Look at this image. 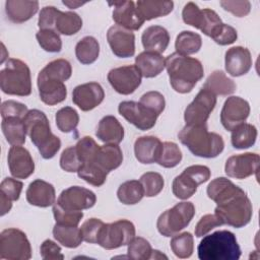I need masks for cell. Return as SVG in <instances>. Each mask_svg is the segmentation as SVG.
I'll return each mask as SVG.
<instances>
[{"label": "cell", "instance_id": "obj_1", "mask_svg": "<svg viewBox=\"0 0 260 260\" xmlns=\"http://www.w3.org/2000/svg\"><path fill=\"white\" fill-rule=\"evenodd\" d=\"M207 196L216 203L214 213L223 224L237 229L247 225L253 215V206L245 191L230 179L219 177L207 186Z\"/></svg>", "mask_w": 260, "mask_h": 260}, {"label": "cell", "instance_id": "obj_2", "mask_svg": "<svg viewBox=\"0 0 260 260\" xmlns=\"http://www.w3.org/2000/svg\"><path fill=\"white\" fill-rule=\"evenodd\" d=\"M166 68L171 86L179 93L190 92L204 75L203 65L198 59L177 52L166 58Z\"/></svg>", "mask_w": 260, "mask_h": 260}, {"label": "cell", "instance_id": "obj_3", "mask_svg": "<svg viewBox=\"0 0 260 260\" xmlns=\"http://www.w3.org/2000/svg\"><path fill=\"white\" fill-rule=\"evenodd\" d=\"M178 138L194 155L200 157H216L224 148L222 137L215 132H209L206 124L185 125L179 132Z\"/></svg>", "mask_w": 260, "mask_h": 260}, {"label": "cell", "instance_id": "obj_4", "mask_svg": "<svg viewBox=\"0 0 260 260\" xmlns=\"http://www.w3.org/2000/svg\"><path fill=\"white\" fill-rule=\"evenodd\" d=\"M23 122L27 135L42 157L45 159L54 157L61 147V140L51 132L50 123L45 113L37 109L28 110Z\"/></svg>", "mask_w": 260, "mask_h": 260}, {"label": "cell", "instance_id": "obj_5", "mask_svg": "<svg viewBox=\"0 0 260 260\" xmlns=\"http://www.w3.org/2000/svg\"><path fill=\"white\" fill-rule=\"evenodd\" d=\"M200 260H238L241 248L236 236L230 231H216L205 236L197 247Z\"/></svg>", "mask_w": 260, "mask_h": 260}, {"label": "cell", "instance_id": "obj_6", "mask_svg": "<svg viewBox=\"0 0 260 260\" xmlns=\"http://www.w3.org/2000/svg\"><path fill=\"white\" fill-rule=\"evenodd\" d=\"M1 90L10 95L27 96L31 93L30 70L19 59H8L0 71Z\"/></svg>", "mask_w": 260, "mask_h": 260}, {"label": "cell", "instance_id": "obj_7", "mask_svg": "<svg viewBox=\"0 0 260 260\" xmlns=\"http://www.w3.org/2000/svg\"><path fill=\"white\" fill-rule=\"evenodd\" d=\"M194 214L195 206L192 202L177 203L158 216L156 221L157 231L165 237H173L191 222Z\"/></svg>", "mask_w": 260, "mask_h": 260}, {"label": "cell", "instance_id": "obj_8", "mask_svg": "<svg viewBox=\"0 0 260 260\" xmlns=\"http://www.w3.org/2000/svg\"><path fill=\"white\" fill-rule=\"evenodd\" d=\"M210 175V170L206 166L194 165L186 168L182 174L174 179L172 184L173 194L182 200L192 197L196 193L197 187L207 182Z\"/></svg>", "mask_w": 260, "mask_h": 260}, {"label": "cell", "instance_id": "obj_9", "mask_svg": "<svg viewBox=\"0 0 260 260\" xmlns=\"http://www.w3.org/2000/svg\"><path fill=\"white\" fill-rule=\"evenodd\" d=\"M31 247L26 235L14 228L6 229L0 234V259L28 260Z\"/></svg>", "mask_w": 260, "mask_h": 260}, {"label": "cell", "instance_id": "obj_10", "mask_svg": "<svg viewBox=\"0 0 260 260\" xmlns=\"http://www.w3.org/2000/svg\"><path fill=\"white\" fill-rule=\"evenodd\" d=\"M135 237V226L128 219H119L112 223H105L98 244L107 250L117 249L128 245Z\"/></svg>", "mask_w": 260, "mask_h": 260}, {"label": "cell", "instance_id": "obj_11", "mask_svg": "<svg viewBox=\"0 0 260 260\" xmlns=\"http://www.w3.org/2000/svg\"><path fill=\"white\" fill-rule=\"evenodd\" d=\"M215 105L216 95L202 87L192 103L185 109L184 120L186 125H205Z\"/></svg>", "mask_w": 260, "mask_h": 260}, {"label": "cell", "instance_id": "obj_12", "mask_svg": "<svg viewBox=\"0 0 260 260\" xmlns=\"http://www.w3.org/2000/svg\"><path fill=\"white\" fill-rule=\"evenodd\" d=\"M107 77L111 86L118 93L128 95L141 84L142 75L135 65H126L111 69Z\"/></svg>", "mask_w": 260, "mask_h": 260}, {"label": "cell", "instance_id": "obj_13", "mask_svg": "<svg viewBox=\"0 0 260 260\" xmlns=\"http://www.w3.org/2000/svg\"><path fill=\"white\" fill-rule=\"evenodd\" d=\"M119 114L124 117L129 123L142 131L151 129L157 119V115L142 105L141 103L133 101H125L119 104Z\"/></svg>", "mask_w": 260, "mask_h": 260}, {"label": "cell", "instance_id": "obj_14", "mask_svg": "<svg viewBox=\"0 0 260 260\" xmlns=\"http://www.w3.org/2000/svg\"><path fill=\"white\" fill-rule=\"evenodd\" d=\"M96 202L95 194L80 186H71L61 192L57 204L66 210L82 211L91 208Z\"/></svg>", "mask_w": 260, "mask_h": 260}, {"label": "cell", "instance_id": "obj_15", "mask_svg": "<svg viewBox=\"0 0 260 260\" xmlns=\"http://www.w3.org/2000/svg\"><path fill=\"white\" fill-rule=\"evenodd\" d=\"M250 114L249 103L240 96H230L225 100L221 112L220 122L222 126L232 131L237 126L246 122Z\"/></svg>", "mask_w": 260, "mask_h": 260}, {"label": "cell", "instance_id": "obj_16", "mask_svg": "<svg viewBox=\"0 0 260 260\" xmlns=\"http://www.w3.org/2000/svg\"><path fill=\"white\" fill-rule=\"evenodd\" d=\"M260 157L259 154L246 152L230 156L224 166L225 174L235 179H246L259 170Z\"/></svg>", "mask_w": 260, "mask_h": 260}, {"label": "cell", "instance_id": "obj_17", "mask_svg": "<svg viewBox=\"0 0 260 260\" xmlns=\"http://www.w3.org/2000/svg\"><path fill=\"white\" fill-rule=\"evenodd\" d=\"M107 40L117 57L129 58L135 54V36L132 30L115 24L108 29Z\"/></svg>", "mask_w": 260, "mask_h": 260}, {"label": "cell", "instance_id": "obj_18", "mask_svg": "<svg viewBox=\"0 0 260 260\" xmlns=\"http://www.w3.org/2000/svg\"><path fill=\"white\" fill-rule=\"evenodd\" d=\"M105 98V91L98 82L77 85L72 91V102L83 112L96 108Z\"/></svg>", "mask_w": 260, "mask_h": 260}, {"label": "cell", "instance_id": "obj_19", "mask_svg": "<svg viewBox=\"0 0 260 260\" xmlns=\"http://www.w3.org/2000/svg\"><path fill=\"white\" fill-rule=\"evenodd\" d=\"M7 162L10 174L16 179H26L35 172V162L29 151L21 145H12Z\"/></svg>", "mask_w": 260, "mask_h": 260}, {"label": "cell", "instance_id": "obj_20", "mask_svg": "<svg viewBox=\"0 0 260 260\" xmlns=\"http://www.w3.org/2000/svg\"><path fill=\"white\" fill-rule=\"evenodd\" d=\"M110 5L114 6L113 19L117 25L129 30H137L145 21L137 10L136 4L131 0L116 1L110 3Z\"/></svg>", "mask_w": 260, "mask_h": 260}, {"label": "cell", "instance_id": "obj_21", "mask_svg": "<svg viewBox=\"0 0 260 260\" xmlns=\"http://www.w3.org/2000/svg\"><path fill=\"white\" fill-rule=\"evenodd\" d=\"M38 88L42 102L49 106L60 104L67 96V88L64 81L41 73L38 75Z\"/></svg>", "mask_w": 260, "mask_h": 260}, {"label": "cell", "instance_id": "obj_22", "mask_svg": "<svg viewBox=\"0 0 260 260\" xmlns=\"http://www.w3.org/2000/svg\"><path fill=\"white\" fill-rule=\"evenodd\" d=\"M224 67L226 72L234 77L248 73L252 67L251 53L247 48L236 46L225 52Z\"/></svg>", "mask_w": 260, "mask_h": 260}, {"label": "cell", "instance_id": "obj_23", "mask_svg": "<svg viewBox=\"0 0 260 260\" xmlns=\"http://www.w3.org/2000/svg\"><path fill=\"white\" fill-rule=\"evenodd\" d=\"M25 196L29 204L43 208L53 205L56 200L54 186L41 179H37L28 185Z\"/></svg>", "mask_w": 260, "mask_h": 260}, {"label": "cell", "instance_id": "obj_24", "mask_svg": "<svg viewBox=\"0 0 260 260\" xmlns=\"http://www.w3.org/2000/svg\"><path fill=\"white\" fill-rule=\"evenodd\" d=\"M162 142L155 136H141L135 140L134 154L136 159L144 165L156 162Z\"/></svg>", "mask_w": 260, "mask_h": 260}, {"label": "cell", "instance_id": "obj_25", "mask_svg": "<svg viewBox=\"0 0 260 260\" xmlns=\"http://www.w3.org/2000/svg\"><path fill=\"white\" fill-rule=\"evenodd\" d=\"M141 42L145 51L164 53L170 43L169 31L160 25H150L144 29Z\"/></svg>", "mask_w": 260, "mask_h": 260}, {"label": "cell", "instance_id": "obj_26", "mask_svg": "<svg viewBox=\"0 0 260 260\" xmlns=\"http://www.w3.org/2000/svg\"><path fill=\"white\" fill-rule=\"evenodd\" d=\"M39 9L38 1L7 0L5 2V12L8 19L14 23H22L30 19Z\"/></svg>", "mask_w": 260, "mask_h": 260}, {"label": "cell", "instance_id": "obj_27", "mask_svg": "<svg viewBox=\"0 0 260 260\" xmlns=\"http://www.w3.org/2000/svg\"><path fill=\"white\" fill-rule=\"evenodd\" d=\"M135 66L143 77L152 78L166 68V58L158 53L144 51L135 58Z\"/></svg>", "mask_w": 260, "mask_h": 260}, {"label": "cell", "instance_id": "obj_28", "mask_svg": "<svg viewBox=\"0 0 260 260\" xmlns=\"http://www.w3.org/2000/svg\"><path fill=\"white\" fill-rule=\"evenodd\" d=\"M95 135L105 143L119 144L124 138V128L116 117L109 115L101 119Z\"/></svg>", "mask_w": 260, "mask_h": 260}, {"label": "cell", "instance_id": "obj_29", "mask_svg": "<svg viewBox=\"0 0 260 260\" xmlns=\"http://www.w3.org/2000/svg\"><path fill=\"white\" fill-rule=\"evenodd\" d=\"M106 172H111L119 168L123 161V152L118 144L106 143L100 149L93 160Z\"/></svg>", "mask_w": 260, "mask_h": 260}, {"label": "cell", "instance_id": "obj_30", "mask_svg": "<svg viewBox=\"0 0 260 260\" xmlns=\"http://www.w3.org/2000/svg\"><path fill=\"white\" fill-rule=\"evenodd\" d=\"M136 8L144 20H151L153 18L166 16L174 9L173 1H158V0H138Z\"/></svg>", "mask_w": 260, "mask_h": 260}, {"label": "cell", "instance_id": "obj_31", "mask_svg": "<svg viewBox=\"0 0 260 260\" xmlns=\"http://www.w3.org/2000/svg\"><path fill=\"white\" fill-rule=\"evenodd\" d=\"M2 132L6 141L11 145H22L25 142L26 129L22 118L8 117L2 119Z\"/></svg>", "mask_w": 260, "mask_h": 260}, {"label": "cell", "instance_id": "obj_32", "mask_svg": "<svg viewBox=\"0 0 260 260\" xmlns=\"http://www.w3.org/2000/svg\"><path fill=\"white\" fill-rule=\"evenodd\" d=\"M82 27L81 17L72 11H60L58 9L54 21V30L64 36H72Z\"/></svg>", "mask_w": 260, "mask_h": 260}, {"label": "cell", "instance_id": "obj_33", "mask_svg": "<svg viewBox=\"0 0 260 260\" xmlns=\"http://www.w3.org/2000/svg\"><path fill=\"white\" fill-rule=\"evenodd\" d=\"M236 83L221 70L213 71L203 84V88L211 91L215 95L232 94L236 90Z\"/></svg>", "mask_w": 260, "mask_h": 260}, {"label": "cell", "instance_id": "obj_34", "mask_svg": "<svg viewBox=\"0 0 260 260\" xmlns=\"http://www.w3.org/2000/svg\"><path fill=\"white\" fill-rule=\"evenodd\" d=\"M75 55L81 64L88 65L95 62L100 55L98 40L90 36L82 38L75 46Z\"/></svg>", "mask_w": 260, "mask_h": 260}, {"label": "cell", "instance_id": "obj_35", "mask_svg": "<svg viewBox=\"0 0 260 260\" xmlns=\"http://www.w3.org/2000/svg\"><path fill=\"white\" fill-rule=\"evenodd\" d=\"M257 134V129L254 125L243 123L232 130V145L237 149L249 148L255 144Z\"/></svg>", "mask_w": 260, "mask_h": 260}, {"label": "cell", "instance_id": "obj_36", "mask_svg": "<svg viewBox=\"0 0 260 260\" xmlns=\"http://www.w3.org/2000/svg\"><path fill=\"white\" fill-rule=\"evenodd\" d=\"M55 240L66 248H77L83 241L80 229L73 225H64L56 223L53 228Z\"/></svg>", "mask_w": 260, "mask_h": 260}, {"label": "cell", "instance_id": "obj_37", "mask_svg": "<svg viewBox=\"0 0 260 260\" xmlns=\"http://www.w3.org/2000/svg\"><path fill=\"white\" fill-rule=\"evenodd\" d=\"M202 46V39L200 35L190 31L183 30L181 31L175 42L176 52L180 55L189 56L197 53Z\"/></svg>", "mask_w": 260, "mask_h": 260}, {"label": "cell", "instance_id": "obj_38", "mask_svg": "<svg viewBox=\"0 0 260 260\" xmlns=\"http://www.w3.org/2000/svg\"><path fill=\"white\" fill-rule=\"evenodd\" d=\"M144 196L142 185L137 180H130L122 183L117 190V197L120 202L126 205L138 203Z\"/></svg>", "mask_w": 260, "mask_h": 260}, {"label": "cell", "instance_id": "obj_39", "mask_svg": "<svg viewBox=\"0 0 260 260\" xmlns=\"http://www.w3.org/2000/svg\"><path fill=\"white\" fill-rule=\"evenodd\" d=\"M77 175L86 183L95 187H100L105 184L108 172L102 169L94 161H89L82 164V166L77 171Z\"/></svg>", "mask_w": 260, "mask_h": 260}, {"label": "cell", "instance_id": "obj_40", "mask_svg": "<svg viewBox=\"0 0 260 260\" xmlns=\"http://www.w3.org/2000/svg\"><path fill=\"white\" fill-rule=\"evenodd\" d=\"M171 249L175 256L181 259L189 258L194 251V239L191 233L184 232L173 236L170 242Z\"/></svg>", "mask_w": 260, "mask_h": 260}, {"label": "cell", "instance_id": "obj_41", "mask_svg": "<svg viewBox=\"0 0 260 260\" xmlns=\"http://www.w3.org/2000/svg\"><path fill=\"white\" fill-rule=\"evenodd\" d=\"M182 160V151L175 142H162L161 150L156 162L167 169L175 168Z\"/></svg>", "mask_w": 260, "mask_h": 260}, {"label": "cell", "instance_id": "obj_42", "mask_svg": "<svg viewBox=\"0 0 260 260\" xmlns=\"http://www.w3.org/2000/svg\"><path fill=\"white\" fill-rule=\"evenodd\" d=\"M39 73L66 81L71 77L72 67L71 64L65 59H56L48 63Z\"/></svg>", "mask_w": 260, "mask_h": 260}, {"label": "cell", "instance_id": "obj_43", "mask_svg": "<svg viewBox=\"0 0 260 260\" xmlns=\"http://www.w3.org/2000/svg\"><path fill=\"white\" fill-rule=\"evenodd\" d=\"M55 120L56 125L61 132L69 133L76 129L79 122V116L73 108L64 107L56 113Z\"/></svg>", "mask_w": 260, "mask_h": 260}, {"label": "cell", "instance_id": "obj_44", "mask_svg": "<svg viewBox=\"0 0 260 260\" xmlns=\"http://www.w3.org/2000/svg\"><path fill=\"white\" fill-rule=\"evenodd\" d=\"M139 182L142 185L144 196L146 197H154L158 195L164 189L165 181L162 176L156 172H147L144 173Z\"/></svg>", "mask_w": 260, "mask_h": 260}, {"label": "cell", "instance_id": "obj_45", "mask_svg": "<svg viewBox=\"0 0 260 260\" xmlns=\"http://www.w3.org/2000/svg\"><path fill=\"white\" fill-rule=\"evenodd\" d=\"M127 254L133 260H148L151 258L152 248L147 240L141 237H134L128 244Z\"/></svg>", "mask_w": 260, "mask_h": 260}, {"label": "cell", "instance_id": "obj_46", "mask_svg": "<svg viewBox=\"0 0 260 260\" xmlns=\"http://www.w3.org/2000/svg\"><path fill=\"white\" fill-rule=\"evenodd\" d=\"M36 38L39 45L46 52L58 53L62 49V40L59 34L53 29H40Z\"/></svg>", "mask_w": 260, "mask_h": 260}, {"label": "cell", "instance_id": "obj_47", "mask_svg": "<svg viewBox=\"0 0 260 260\" xmlns=\"http://www.w3.org/2000/svg\"><path fill=\"white\" fill-rule=\"evenodd\" d=\"M75 149L78 157L82 164H84L94 160V157L100 149V145L90 136H84L78 140L75 145Z\"/></svg>", "mask_w": 260, "mask_h": 260}, {"label": "cell", "instance_id": "obj_48", "mask_svg": "<svg viewBox=\"0 0 260 260\" xmlns=\"http://www.w3.org/2000/svg\"><path fill=\"white\" fill-rule=\"evenodd\" d=\"M53 214L56 220V223L64 225H73L78 226L80 220L83 217L82 211H72L66 210L59 206L56 202L53 204Z\"/></svg>", "mask_w": 260, "mask_h": 260}, {"label": "cell", "instance_id": "obj_49", "mask_svg": "<svg viewBox=\"0 0 260 260\" xmlns=\"http://www.w3.org/2000/svg\"><path fill=\"white\" fill-rule=\"evenodd\" d=\"M104 225L105 222L99 218L92 217L85 220L80 228L83 241L90 244H98V240Z\"/></svg>", "mask_w": 260, "mask_h": 260}, {"label": "cell", "instance_id": "obj_50", "mask_svg": "<svg viewBox=\"0 0 260 260\" xmlns=\"http://www.w3.org/2000/svg\"><path fill=\"white\" fill-rule=\"evenodd\" d=\"M82 166V161L78 157L75 146H69L65 148L60 156V167L62 170L68 173H77Z\"/></svg>", "mask_w": 260, "mask_h": 260}, {"label": "cell", "instance_id": "obj_51", "mask_svg": "<svg viewBox=\"0 0 260 260\" xmlns=\"http://www.w3.org/2000/svg\"><path fill=\"white\" fill-rule=\"evenodd\" d=\"M216 44L220 46H226L235 43L238 39V32L236 28L230 24L221 23L210 37Z\"/></svg>", "mask_w": 260, "mask_h": 260}, {"label": "cell", "instance_id": "obj_52", "mask_svg": "<svg viewBox=\"0 0 260 260\" xmlns=\"http://www.w3.org/2000/svg\"><path fill=\"white\" fill-rule=\"evenodd\" d=\"M139 103L153 111L157 116H159L166 107L165 96L158 91H147L141 95Z\"/></svg>", "mask_w": 260, "mask_h": 260}, {"label": "cell", "instance_id": "obj_53", "mask_svg": "<svg viewBox=\"0 0 260 260\" xmlns=\"http://www.w3.org/2000/svg\"><path fill=\"white\" fill-rule=\"evenodd\" d=\"M203 17L200 25V30L207 37H211L214 30L222 23L218 14L209 8L202 9Z\"/></svg>", "mask_w": 260, "mask_h": 260}, {"label": "cell", "instance_id": "obj_54", "mask_svg": "<svg viewBox=\"0 0 260 260\" xmlns=\"http://www.w3.org/2000/svg\"><path fill=\"white\" fill-rule=\"evenodd\" d=\"M182 17L186 24L199 29L203 17V12L202 9H200L194 2H188L183 8Z\"/></svg>", "mask_w": 260, "mask_h": 260}, {"label": "cell", "instance_id": "obj_55", "mask_svg": "<svg viewBox=\"0 0 260 260\" xmlns=\"http://www.w3.org/2000/svg\"><path fill=\"white\" fill-rule=\"evenodd\" d=\"M221 219L214 213V214H205L202 216L195 226V236L197 238L203 237L207 235L211 230L216 226L222 225Z\"/></svg>", "mask_w": 260, "mask_h": 260}, {"label": "cell", "instance_id": "obj_56", "mask_svg": "<svg viewBox=\"0 0 260 260\" xmlns=\"http://www.w3.org/2000/svg\"><path fill=\"white\" fill-rule=\"evenodd\" d=\"M28 110L27 107L24 104H21L16 101L8 100L2 103L1 105V117L2 119L8 118V117H18V118H24V116L27 114Z\"/></svg>", "mask_w": 260, "mask_h": 260}, {"label": "cell", "instance_id": "obj_57", "mask_svg": "<svg viewBox=\"0 0 260 260\" xmlns=\"http://www.w3.org/2000/svg\"><path fill=\"white\" fill-rule=\"evenodd\" d=\"M22 187V182L13 178H5L0 184V192L3 193L9 200L17 201L19 199Z\"/></svg>", "mask_w": 260, "mask_h": 260}, {"label": "cell", "instance_id": "obj_58", "mask_svg": "<svg viewBox=\"0 0 260 260\" xmlns=\"http://www.w3.org/2000/svg\"><path fill=\"white\" fill-rule=\"evenodd\" d=\"M220 6L233 13L237 17H244L249 14L251 10V3L247 0L244 1H220Z\"/></svg>", "mask_w": 260, "mask_h": 260}, {"label": "cell", "instance_id": "obj_59", "mask_svg": "<svg viewBox=\"0 0 260 260\" xmlns=\"http://www.w3.org/2000/svg\"><path fill=\"white\" fill-rule=\"evenodd\" d=\"M41 257L44 260H63L64 255L61 252V247L52 240H45L40 248Z\"/></svg>", "mask_w": 260, "mask_h": 260}, {"label": "cell", "instance_id": "obj_60", "mask_svg": "<svg viewBox=\"0 0 260 260\" xmlns=\"http://www.w3.org/2000/svg\"><path fill=\"white\" fill-rule=\"evenodd\" d=\"M58 9L54 6H45L42 8L39 14L38 25L40 29H53L54 30V21Z\"/></svg>", "mask_w": 260, "mask_h": 260}, {"label": "cell", "instance_id": "obj_61", "mask_svg": "<svg viewBox=\"0 0 260 260\" xmlns=\"http://www.w3.org/2000/svg\"><path fill=\"white\" fill-rule=\"evenodd\" d=\"M12 201L9 200L3 193L0 192V203H1V213L0 215L3 216L8 213L12 207Z\"/></svg>", "mask_w": 260, "mask_h": 260}, {"label": "cell", "instance_id": "obj_62", "mask_svg": "<svg viewBox=\"0 0 260 260\" xmlns=\"http://www.w3.org/2000/svg\"><path fill=\"white\" fill-rule=\"evenodd\" d=\"M62 3L66 6H68V8H70V9H74V8H77V7L85 4V2H77V1H63Z\"/></svg>", "mask_w": 260, "mask_h": 260}, {"label": "cell", "instance_id": "obj_63", "mask_svg": "<svg viewBox=\"0 0 260 260\" xmlns=\"http://www.w3.org/2000/svg\"><path fill=\"white\" fill-rule=\"evenodd\" d=\"M161 258H168L166 255L161 254L160 251L158 250H152V254H151V258L150 259H161Z\"/></svg>", "mask_w": 260, "mask_h": 260}]
</instances>
